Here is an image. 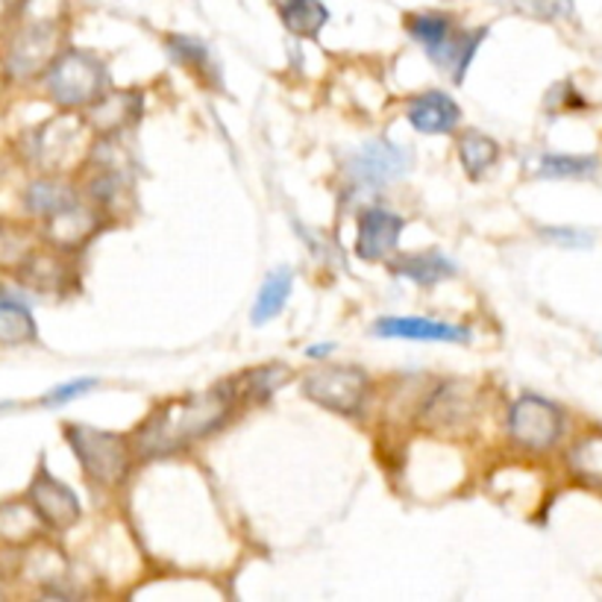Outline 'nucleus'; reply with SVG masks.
Segmentation results:
<instances>
[{
  "instance_id": "1",
  "label": "nucleus",
  "mask_w": 602,
  "mask_h": 602,
  "mask_svg": "<svg viewBox=\"0 0 602 602\" xmlns=\"http://www.w3.org/2000/svg\"><path fill=\"white\" fill-rule=\"evenodd\" d=\"M230 414V397L223 391L191 394L185 400H171L150 414L139 430V450L144 455L171 453L177 447L207 438Z\"/></svg>"
},
{
  "instance_id": "2",
  "label": "nucleus",
  "mask_w": 602,
  "mask_h": 602,
  "mask_svg": "<svg viewBox=\"0 0 602 602\" xmlns=\"http://www.w3.org/2000/svg\"><path fill=\"white\" fill-rule=\"evenodd\" d=\"M112 89L107 66L86 50H68L50 62L48 91L62 109H86Z\"/></svg>"
},
{
  "instance_id": "3",
  "label": "nucleus",
  "mask_w": 602,
  "mask_h": 602,
  "mask_svg": "<svg viewBox=\"0 0 602 602\" xmlns=\"http://www.w3.org/2000/svg\"><path fill=\"white\" fill-rule=\"evenodd\" d=\"M66 438L74 450L77 462L83 464L86 476L94 479L98 485H118L130 471V444L116 432L71 423L66 427Z\"/></svg>"
},
{
  "instance_id": "4",
  "label": "nucleus",
  "mask_w": 602,
  "mask_h": 602,
  "mask_svg": "<svg viewBox=\"0 0 602 602\" xmlns=\"http://www.w3.org/2000/svg\"><path fill=\"white\" fill-rule=\"evenodd\" d=\"M371 391L368 373L359 368H318L303 380V394L323 409L339 414H355L362 409L364 397Z\"/></svg>"
},
{
  "instance_id": "5",
  "label": "nucleus",
  "mask_w": 602,
  "mask_h": 602,
  "mask_svg": "<svg viewBox=\"0 0 602 602\" xmlns=\"http://www.w3.org/2000/svg\"><path fill=\"white\" fill-rule=\"evenodd\" d=\"M509 432L526 450H550L561 435V412L544 397H520L509 414Z\"/></svg>"
},
{
  "instance_id": "6",
  "label": "nucleus",
  "mask_w": 602,
  "mask_h": 602,
  "mask_svg": "<svg viewBox=\"0 0 602 602\" xmlns=\"http://www.w3.org/2000/svg\"><path fill=\"white\" fill-rule=\"evenodd\" d=\"M409 165H412L409 150L385 139H373L350 159V173L359 185H385L400 180Z\"/></svg>"
},
{
  "instance_id": "7",
  "label": "nucleus",
  "mask_w": 602,
  "mask_h": 602,
  "mask_svg": "<svg viewBox=\"0 0 602 602\" xmlns=\"http://www.w3.org/2000/svg\"><path fill=\"white\" fill-rule=\"evenodd\" d=\"M405 221L385 209H368L359 218V235H355V257L364 262H382L394 257Z\"/></svg>"
},
{
  "instance_id": "8",
  "label": "nucleus",
  "mask_w": 602,
  "mask_h": 602,
  "mask_svg": "<svg viewBox=\"0 0 602 602\" xmlns=\"http://www.w3.org/2000/svg\"><path fill=\"white\" fill-rule=\"evenodd\" d=\"M57 53V30L50 24H33L21 30L7 50V68L12 77H33L53 62Z\"/></svg>"
},
{
  "instance_id": "9",
  "label": "nucleus",
  "mask_w": 602,
  "mask_h": 602,
  "mask_svg": "<svg viewBox=\"0 0 602 602\" xmlns=\"http://www.w3.org/2000/svg\"><path fill=\"white\" fill-rule=\"evenodd\" d=\"M30 503H33L36 512L42 514L44 526L59 529V532H66L80 520V500H77L74 491L50 476L44 468L30 488Z\"/></svg>"
},
{
  "instance_id": "10",
  "label": "nucleus",
  "mask_w": 602,
  "mask_h": 602,
  "mask_svg": "<svg viewBox=\"0 0 602 602\" xmlns=\"http://www.w3.org/2000/svg\"><path fill=\"white\" fill-rule=\"evenodd\" d=\"M405 116H409V124L423 136H447L462 121V109L444 91H427L409 103Z\"/></svg>"
},
{
  "instance_id": "11",
  "label": "nucleus",
  "mask_w": 602,
  "mask_h": 602,
  "mask_svg": "<svg viewBox=\"0 0 602 602\" xmlns=\"http://www.w3.org/2000/svg\"><path fill=\"white\" fill-rule=\"evenodd\" d=\"M382 339H409V341H468L471 332L464 327H453L447 321L432 318H380L373 327Z\"/></svg>"
},
{
  "instance_id": "12",
  "label": "nucleus",
  "mask_w": 602,
  "mask_h": 602,
  "mask_svg": "<svg viewBox=\"0 0 602 602\" xmlns=\"http://www.w3.org/2000/svg\"><path fill=\"white\" fill-rule=\"evenodd\" d=\"M139 94L136 91H112L109 89L103 98H98L89 109V127H94L98 132L109 136V132L121 130L130 121L139 118Z\"/></svg>"
},
{
  "instance_id": "13",
  "label": "nucleus",
  "mask_w": 602,
  "mask_h": 602,
  "mask_svg": "<svg viewBox=\"0 0 602 602\" xmlns=\"http://www.w3.org/2000/svg\"><path fill=\"white\" fill-rule=\"evenodd\" d=\"M485 36H488L485 27H479L473 33H455L453 30V36H450L444 44H438L435 50H430V59L438 68H444V71L453 74V83H462Z\"/></svg>"
},
{
  "instance_id": "14",
  "label": "nucleus",
  "mask_w": 602,
  "mask_h": 602,
  "mask_svg": "<svg viewBox=\"0 0 602 602\" xmlns=\"http://www.w3.org/2000/svg\"><path fill=\"white\" fill-rule=\"evenodd\" d=\"M391 273L418 282V285H435V282L447 280V277H453L455 264L447 257H441L438 250H427V253H409V257L394 259Z\"/></svg>"
},
{
  "instance_id": "15",
  "label": "nucleus",
  "mask_w": 602,
  "mask_h": 602,
  "mask_svg": "<svg viewBox=\"0 0 602 602\" xmlns=\"http://www.w3.org/2000/svg\"><path fill=\"white\" fill-rule=\"evenodd\" d=\"M44 532L42 514L36 512L33 503H7L0 505V538L7 544H33Z\"/></svg>"
},
{
  "instance_id": "16",
  "label": "nucleus",
  "mask_w": 602,
  "mask_h": 602,
  "mask_svg": "<svg viewBox=\"0 0 602 602\" xmlns=\"http://www.w3.org/2000/svg\"><path fill=\"white\" fill-rule=\"evenodd\" d=\"M280 18L289 33L300 39H318L323 24L330 21V9L321 0H282Z\"/></svg>"
},
{
  "instance_id": "17",
  "label": "nucleus",
  "mask_w": 602,
  "mask_h": 602,
  "mask_svg": "<svg viewBox=\"0 0 602 602\" xmlns=\"http://www.w3.org/2000/svg\"><path fill=\"white\" fill-rule=\"evenodd\" d=\"M36 141H39V148H36L39 162L50 168H62L68 159H74L71 153H77V148H80V132L71 124L66 127V121H53L44 130H39Z\"/></svg>"
},
{
  "instance_id": "18",
  "label": "nucleus",
  "mask_w": 602,
  "mask_h": 602,
  "mask_svg": "<svg viewBox=\"0 0 602 602\" xmlns=\"http://www.w3.org/2000/svg\"><path fill=\"white\" fill-rule=\"evenodd\" d=\"M291 285H294V277H291L289 268H280V271H273L268 280H264L262 291H259L257 305H253V323H268L271 318H277V314L285 309V303H289L291 298Z\"/></svg>"
},
{
  "instance_id": "19",
  "label": "nucleus",
  "mask_w": 602,
  "mask_h": 602,
  "mask_svg": "<svg viewBox=\"0 0 602 602\" xmlns=\"http://www.w3.org/2000/svg\"><path fill=\"white\" fill-rule=\"evenodd\" d=\"M36 341V321L30 309L18 300L0 298V344L18 347Z\"/></svg>"
},
{
  "instance_id": "20",
  "label": "nucleus",
  "mask_w": 602,
  "mask_h": 602,
  "mask_svg": "<svg viewBox=\"0 0 602 602\" xmlns=\"http://www.w3.org/2000/svg\"><path fill=\"white\" fill-rule=\"evenodd\" d=\"M71 203H77V194L68 189L66 182L57 180H36L27 191V209L42 215L48 221L50 215H57L62 209H68Z\"/></svg>"
},
{
  "instance_id": "21",
  "label": "nucleus",
  "mask_w": 602,
  "mask_h": 602,
  "mask_svg": "<svg viewBox=\"0 0 602 602\" xmlns=\"http://www.w3.org/2000/svg\"><path fill=\"white\" fill-rule=\"evenodd\" d=\"M405 30H409L414 42L430 53V50H435L438 44H444L453 36V18L444 16V12H421V16L405 18Z\"/></svg>"
},
{
  "instance_id": "22",
  "label": "nucleus",
  "mask_w": 602,
  "mask_h": 602,
  "mask_svg": "<svg viewBox=\"0 0 602 602\" xmlns=\"http://www.w3.org/2000/svg\"><path fill=\"white\" fill-rule=\"evenodd\" d=\"M459 157H462L464 171L471 173V180H479L488 168L494 165L496 157H500V148H496L494 139H488L482 132H464L462 141H459Z\"/></svg>"
},
{
  "instance_id": "23",
  "label": "nucleus",
  "mask_w": 602,
  "mask_h": 602,
  "mask_svg": "<svg viewBox=\"0 0 602 602\" xmlns=\"http://www.w3.org/2000/svg\"><path fill=\"white\" fill-rule=\"evenodd\" d=\"M36 241L33 235L18 227V223H0V268L3 271H18L27 259L33 257Z\"/></svg>"
},
{
  "instance_id": "24",
  "label": "nucleus",
  "mask_w": 602,
  "mask_h": 602,
  "mask_svg": "<svg viewBox=\"0 0 602 602\" xmlns=\"http://www.w3.org/2000/svg\"><path fill=\"white\" fill-rule=\"evenodd\" d=\"M600 168L596 157H568V153H544L538 162V173L550 180H564V177H591Z\"/></svg>"
},
{
  "instance_id": "25",
  "label": "nucleus",
  "mask_w": 602,
  "mask_h": 602,
  "mask_svg": "<svg viewBox=\"0 0 602 602\" xmlns=\"http://www.w3.org/2000/svg\"><path fill=\"white\" fill-rule=\"evenodd\" d=\"M570 462H573V468H576L582 476L596 479V482H600L602 479V435L585 438V441L573 450Z\"/></svg>"
},
{
  "instance_id": "26",
  "label": "nucleus",
  "mask_w": 602,
  "mask_h": 602,
  "mask_svg": "<svg viewBox=\"0 0 602 602\" xmlns=\"http://www.w3.org/2000/svg\"><path fill=\"white\" fill-rule=\"evenodd\" d=\"M168 50L180 66H209V50L194 39H189V36H173L168 42Z\"/></svg>"
},
{
  "instance_id": "27",
  "label": "nucleus",
  "mask_w": 602,
  "mask_h": 602,
  "mask_svg": "<svg viewBox=\"0 0 602 602\" xmlns=\"http://www.w3.org/2000/svg\"><path fill=\"white\" fill-rule=\"evenodd\" d=\"M532 18H561L573 12V0H509Z\"/></svg>"
},
{
  "instance_id": "28",
  "label": "nucleus",
  "mask_w": 602,
  "mask_h": 602,
  "mask_svg": "<svg viewBox=\"0 0 602 602\" xmlns=\"http://www.w3.org/2000/svg\"><path fill=\"white\" fill-rule=\"evenodd\" d=\"M98 385V380L94 377H86V380H74V382H66V385L53 388L48 397H44V403L48 405H59V403H71V400H77V397H83L86 391H91V388Z\"/></svg>"
},
{
  "instance_id": "29",
  "label": "nucleus",
  "mask_w": 602,
  "mask_h": 602,
  "mask_svg": "<svg viewBox=\"0 0 602 602\" xmlns=\"http://www.w3.org/2000/svg\"><path fill=\"white\" fill-rule=\"evenodd\" d=\"M544 235L561 241V244H570V248H585V244L594 241L588 232H576V230H544Z\"/></svg>"
},
{
  "instance_id": "30",
  "label": "nucleus",
  "mask_w": 602,
  "mask_h": 602,
  "mask_svg": "<svg viewBox=\"0 0 602 602\" xmlns=\"http://www.w3.org/2000/svg\"><path fill=\"white\" fill-rule=\"evenodd\" d=\"M16 7H18V0H0V21L9 18V12H12Z\"/></svg>"
},
{
  "instance_id": "31",
  "label": "nucleus",
  "mask_w": 602,
  "mask_h": 602,
  "mask_svg": "<svg viewBox=\"0 0 602 602\" xmlns=\"http://www.w3.org/2000/svg\"><path fill=\"white\" fill-rule=\"evenodd\" d=\"M332 350V344H323V347H312V350H309V355H312V359H318V355H327Z\"/></svg>"
}]
</instances>
